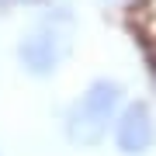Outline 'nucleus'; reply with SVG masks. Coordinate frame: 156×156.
<instances>
[{
    "instance_id": "f257e3e1",
    "label": "nucleus",
    "mask_w": 156,
    "mask_h": 156,
    "mask_svg": "<svg viewBox=\"0 0 156 156\" xmlns=\"http://www.w3.org/2000/svg\"><path fill=\"white\" fill-rule=\"evenodd\" d=\"M118 104H122V87L115 80H97L87 87L80 104L69 115V139L80 146H97L108 132V122L115 118Z\"/></svg>"
},
{
    "instance_id": "f03ea898",
    "label": "nucleus",
    "mask_w": 156,
    "mask_h": 156,
    "mask_svg": "<svg viewBox=\"0 0 156 156\" xmlns=\"http://www.w3.org/2000/svg\"><path fill=\"white\" fill-rule=\"evenodd\" d=\"M66 49H69L66 35H59L56 28H42V31H35L21 42V62L28 73L42 76V73H52L62 62Z\"/></svg>"
},
{
    "instance_id": "7ed1b4c3",
    "label": "nucleus",
    "mask_w": 156,
    "mask_h": 156,
    "mask_svg": "<svg viewBox=\"0 0 156 156\" xmlns=\"http://www.w3.org/2000/svg\"><path fill=\"white\" fill-rule=\"evenodd\" d=\"M153 135H156V125H153V115L142 101L128 104L122 118H118V146L122 153H146L153 146Z\"/></svg>"
}]
</instances>
